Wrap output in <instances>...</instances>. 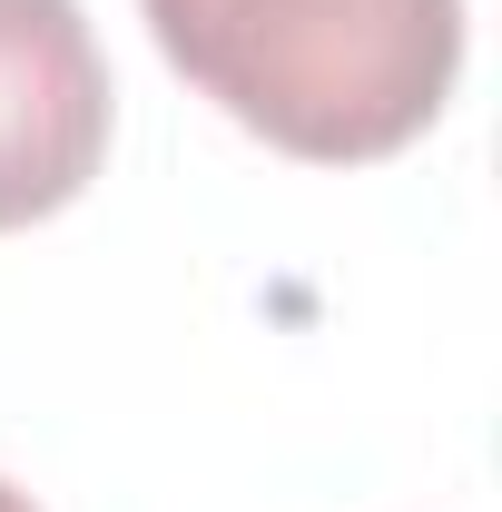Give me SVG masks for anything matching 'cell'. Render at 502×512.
Segmentation results:
<instances>
[{"instance_id":"3","label":"cell","mask_w":502,"mask_h":512,"mask_svg":"<svg viewBox=\"0 0 502 512\" xmlns=\"http://www.w3.org/2000/svg\"><path fill=\"white\" fill-rule=\"evenodd\" d=\"M0 512H40V503H30V493H10V483H0Z\"/></svg>"},{"instance_id":"1","label":"cell","mask_w":502,"mask_h":512,"mask_svg":"<svg viewBox=\"0 0 502 512\" xmlns=\"http://www.w3.org/2000/svg\"><path fill=\"white\" fill-rule=\"evenodd\" d=\"M168 69L315 168L414 148L463 69V0H138Z\"/></svg>"},{"instance_id":"2","label":"cell","mask_w":502,"mask_h":512,"mask_svg":"<svg viewBox=\"0 0 502 512\" xmlns=\"http://www.w3.org/2000/svg\"><path fill=\"white\" fill-rule=\"evenodd\" d=\"M109 158V60L79 0H0V227H40Z\"/></svg>"}]
</instances>
